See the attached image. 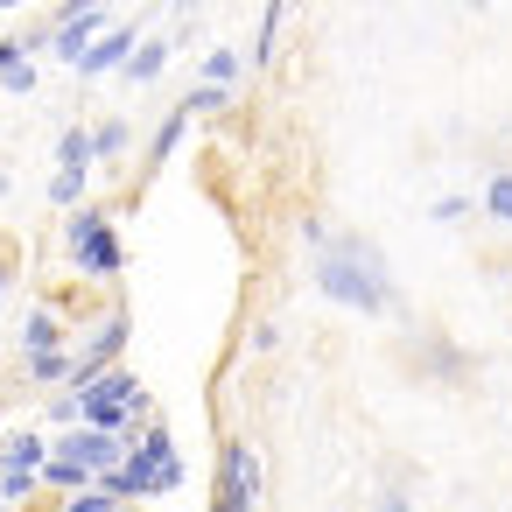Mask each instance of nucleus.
<instances>
[{
  "label": "nucleus",
  "instance_id": "f8f14e48",
  "mask_svg": "<svg viewBox=\"0 0 512 512\" xmlns=\"http://www.w3.org/2000/svg\"><path fill=\"white\" fill-rule=\"evenodd\" d=\"M127 148H134V127L127 120H99L92 127V162H120Z\"/></svg>",
  "mask_w": 512,
  "mask_h": 512
},
{
  "label": "nucleus",
  "instance_id": "20e7f679",
  "mask_svg": "<svg viewBox=\"0 0 512 512\" xmlns=\"http://www.w3.org/2000/svg\"><path fill=\"white\" fill-rule=\"evenodd\" d=\"M211 512H260V456H253V442H239V435H225V442H218Z\"/></svg>",
  "mask_w": 512,
  "mask_h": 512
},
{
  "label": "nucleus",
  "instance_id": "412c9836",
  "mask_svg": "<svg viewBox=\"0 0 512 512\" xmlns=\"http://www.w3.org/2000/svg\"><path fill=\"white\" fill-rule=\"evenodd\" d=\"M64 512H120V505H113V498H106V491L92 484V491H78V498H64Z\"/></svg>",
  "mask_w": 512,
  "mask_h": 512
},
{
  "label": "nucleus",
  "instance_id": "a211bd4d",
  "mask_svg": "<svg viewBox=\"0 0 512 512\" xmlns=\"http://www.w3.org/2000/svg\"><path fill=\"white\" fill-rule=\"evenodd\" d=\"M85 183H92V176H64V169H57V176H50V204H57V211H78V204H85Z\"/></svg>",
  "mask_w": 512,
  "mask_h": 512
},
{
  "label": "nucleus",
  "instance_id": "f03ea898",
  "mask_svg": "<svg viewBox=\"0 0 512 512\" xmlns=\"http://www.w3.org/2000/svg\"><path fill=\"white\" fill-rule=\"evenodd\" d=\"M176 484H183V456H176V435H169L162 421H148V428L134 435L127 463L99 477V491H106L113 505H127V498H162V491H176Z\"/></svg>",
  "mask_w": 512,
  "mask_h": 512
},
{
  "label": "nucleus",
  "instance_id": "9b49d317",
  "mask_svg": "<svg viewBox=\"0 0 512 512\" xmlns=\"http://www.w3.org/2000/svg\"><path fill=\"white\" fill-rule=\"evenodd\" d=\"M57 169H64V176H92V127H64V141H57Z\"/></svg>",
  "mask_w": 512,
  "mask_h": 512
},
{
  "label": "nucleus",
  "instance_id": "ddd939ff",
  "mask_svg": "<svg viewBox=\"0 0 512 512\" xmlns=\"http://www.w3.org/2000/svg\"><path fill=\"white\" fill-rule=\"evenodd\" d=\"M183 134H190V113H183V106H169V113H162V127H155V141H148V169H155V162H169Z\"/></svg>",
  "mask_w": 512,
  "mask_h": 512
},
{
  "label": "nucleus",
  "instance_id": "423d86ee",
  "mask_svg": "<svg viewBox=\"0 0 512 512\" xmlns=\"http://www.w3.org/2000/svg\"><path fill=\"white\" fill-rule=\"evenodd\" d=\"M106 29H113V15H106V8H64V15H57V29H50V57L78 71V64H85V50H92Z\"/></svg>",
  "mask_w": 512,
  "mask_h": 512
},
{
  "label": "nucleus",
  "instance_id": "f257e3e1",
  "mask_svg": "<svg viewBox=\"0 0 512 512\" xmlns=\"http://www.w3.org/2000/svg\"><path fill=\"white\" fill-rule=\"evenodd\" d=\"M316 288L337 302V309H351V316H393V274H386V253L365 239V232H330L323 246H316Z\"/></svg>",
  "mask_w": 512,
  "mask_h": 512
},
{
  "label": "nucleus",
  "instance_id": "6e6552de",
  "mask_svg": "<svg viewBox=\"0 0 512 512\" xmlns=\"http://www.w3.org/2000/svg\"><path fill=\"white\" fill-rule=\"evenodd\" d=\"M43 463H50V435H36V428H15L8 442H0V470H29L36 477Z\"/></svg>",
  "mask_w": 512,
  "mask_h": 512
},
{
  "label": "nucleus",
  "instance_id": "7ed1b4c3",
  "mask_svg": "<svg viewBox=\"0 0 512 512\" xmlns=\"http://www.w3.org/2000/svg\"><path fill=\"white\" fill-rule=\"evenodd\" d=\"M64 253H71V267H78L85 281H113V274L127 267L120 225H113V211H99V204L64 211Z\"/></svg>",
  "mask_w": 512,
  "mask_h": 512
},
{
  "label": "nucleus",
  "instance_id": "aec40b11",
  "mask_svg": "<svg viewBox=\"0 0 512 512\" xmlns=\"http://www.w3.org/2000/svg\"><path fill=\"white\" fill-rule=\"evenodd\" d=\"M0 85H8L15 99H29V92H36V64H29V57H22V64H8V71H0Z\"/></svg>",
  "mask_w": 512,
  "mask_h": 512
},
{
  "label": "nucleus",
  "instance_id": "39448f33",
  "mask_svg": "<svg viewBox=\"0 0 512 512\" xmlns=\"http://www.w3.org/2000/svg\"><path fill=\"white\" fill-rule=\"evenodd\" d=\"M127 330H134V323H127V309H120V316H106V323L92 330V344H78V351H71V393H78V386H92L99 372H113V365H120Z\"/></svg>",
  "mask_w": 512,
  "mask_h": 512
},
{
  "label": "nucleus",
  "instance_id": "b1692460",
  "mask_svg": "<svg viewBox=\"0 0 512 512\" xmlns=\"http://www.w3.org/2000/svg\"><path fill=\"white\" fill-rule=\"evenodd\" d=\"M246 344H253V351H274V344H281V323H253V337H246Z\"/></svg>",
  "mask_w": 512,
  "mask_h": 512
},
{
  "label": "nucleus",
  "instance_id": "6ab92c4d",
  "mask_svg": "<svg viewBox=\"0 0 512 512\" xmlns=\"http://www.w3.org/2000/svg\"><path fill=\"white\" fill-rule=\"evenodd\" d=\"M22 498H36V477H29V470H0V505L15 512Z\"/></svg>",
  "mask_w": 512,
  "mask_h": 512
},
{
  "label": "nucleus",
  "instance_id": "0eeeda50",
  "mask_svg": "<svg viewBox=\"0 0 512 512\" xmlns=\"http://www.w3.org/2000/svg\"><path fill=\"white\" fill-rule=\"evenodd\" d=\"M134 43H141V36H134L127 22H120V29H106V36H99V43L85 50V64H78V78H113V71H127V57H134Z\"/></svg>",
  "mask_w": 512,
  "mask_h": 512
},
{
  "label": "nucleus",
  "instance_id": "4468645a",
  "mask_svg": "<svg viewBox=\"0 0 512 512\" xmlns=\"http://www.w3.org/2000/svg\"><path fill=\"white\" fill-rule=\"evenodd\" d=\"M239 71H246V57H239L232 43L204 57V85H218V92H232V85H239Z\"/></svg>",
  "mask_w": 512,
  "mask_h": 512
},
{
  "label": "nucleus",
  "instance_id": "1a4fd4ad",
  "mask_svg": "<svg viewBox=\"0 0 512 512\" xmlns=\"http://www.w3.org/2000/svg\"><path fill=\"white\" fill-rule=\"evenodd\" d=\"M169 50H176V43H169V36H141V43H134V57H127V71H120V78H127V85H155V78H162V71H169Z\"/></svg>",
  "mask_w": 512,
  "mask_h": 512
},
{
  "label": "nucleus",
  "instance_id": "4be33fe9",
  "mask_svg": "<svg viewBox=\"0 0 512 512\" xmlns=\"http://www.w3.org/2000/svg\"><path fill=\"white\" fill-rule=\"evenodd\" d=\"M428 218H435V225H463V218H470V197H442Z\"/></svg>",
  "mask_w": 512,
  "mask_h": 512
},
{
  "label": "nucleus",
  "instance_id": "dca6fc26",
  "mask_svg": "<svg viewBox=\"0 0 512 512\" xmlns=\"http://www.w3.org/2000/svg\"><path fill=\"white\" fill-rule=\"evenodd\" d=\"M22 372H29L36 386H57V379H71V351H43V358H22Z\"/></svg>",
  "mask_w": 512,
  "mask_h": 512
},
{
  "label": "nucleus",
  "instance_id": "bb28decb",
  "mask_svg": "<svg viewBox=\"0 0 512 512\" xmlns=\"http://www.w3.org/2000/svg\"><path fill=\"white\" fill-rule=\"evenodd\" d=\"M0 512H8V505H0Z\"/></svg>",
  "mask_w": 512,
  "mask_h": 512
},
{
  "label": "nucleus",
  "instance_id": "a878e982",
  "mask_svg": "<svg viewBox=\"0 0 512 512\" xmlns=\"http://www.w3.org/2000/svg\"><path fill=\"white\" fill-rule=\"evenodd\" d=\"M0 288H8V260H0Z\"/></svg>",
  "mask_w": 512,
  "mask_h": 512
},
{
  "label": "nucleus",
  "instance_id": "2eb2a0df",
  "mask_svg": "<svg viewBox=\"0 0 512 512\" xmlns=\"http://www.w3.org/2000/svg\"><path fill=\"white\" fill-rule=\"evenodd\" d=\"M176 106H183L190 120H211V113H225V106H232V92H218V85H190Z\"/></svg>",
  "mask_w": 512,
  "mask_h": 512
},
{
  "label": "nucleus",
  "instance_id": "9d476101",
  "mask_svg": "<svg viewBox=\"0 0 512 512\" xmlns=\"http://www.w3.org/2000/svg\"><path fill=\"white\" fill-rule=\"evenodd\" d=\"M43 351H71V344H64V323H57V309H36V316L22 323V358H43Z\"/></svg>",
  "mask_w": 512,
  "mask_h": 512
},
{
  "label": "nucleus",
  "instance_id": "393cba45",
  "mask_svg": "<svg viewBox=\"0 0 512 512\" xmlns=\"http://www.w3.org/2000/svg\"><path fill=\"white\" fill-rule=\"evenodd\" d=\"M372 512H407V491H400V484H393V491H379V505H372Z\"/></svg>",
  "mask_w": 512,
  "mask_h": 512
},
{
  "label": "nucleus",
  "instance_id": "f3484780",
  "mask_svg": "<svg viewBox=\"0 0 512 512\" xmlns=\"http://www.w3.org/2000/svg\"><path fill=\"white\" fill-rule=\"evenodd\" d=\"M484 211H491L498 225H512V169H498V176L484 183Z\"/></svg>",
  "mask_w": 512,
  "mask_h": 512
},
{
  "label": "nucleus",
  "instance_id": "5701e85b",
  "mask_svg": "<svg viewBox=\"0 0 512 512\" xmlns=\"http://www.w3.org/2000/svg\"><path fill=\"white\" fill-rule=\"evenodd\" d=\"M50 421H57V428H78V393H57V400H50Z\"/></svg>",
  "mask_w": 512,
  "mask_h": 512
}]
</instances>
